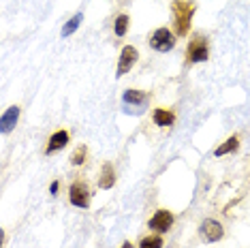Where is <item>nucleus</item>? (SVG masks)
I'll return each instance as SVG.
<instances>
[{"label":"nucleus","mask_w":250,"mask_h":248,"mask_svg":"<svg viewBox=\"0 0 250 248\" xmlns=\"http://www.w3.org/2000/svg\"><path fill=\"white\" fill-rule=\"evenodd\" d=\"M173 20H175V35L186 37L190 32V21L195 15V2L190 0H173Z\"/></svg>","instance_id":"1"},{"label":"nucleus","mask_w":250,"mask_h":248,"mask_svg":"<svg viewBox=\"0 0 250 248\" xmlns=\"http://www.w3.org/2000/svg\"><path fill=\"white\" fill-rule=\"evenodd\" d=\"M150 45H152V49H156V52H169V49H173V45H175V35L169 30V28H158V30L152 32Z\"/></svg>","instance_id":"2"},{"label":"nucleus","mask_w":250,"mask_h":248,"mask_svg":"<svg viewBox=\"0 0 250 248\" xmlns=\"http://www.w3.org/2000/svg\"><path fill=\"white\" fill-rule=\"evenodd\" d=\"M69 199L75 207H83V210H86V207L90 206V190H88L86 182H82V180L73 182L71 190H69Z\"/></svg>","instance_id":"3"},{"label":"nucleus","mask_w":250,"mask_h":248,"mask_svg":"<svg viewBox=\"0 0 250 248\" xmlns=\"http://www.w3.org/2000/svg\"><path fill=\"white\" fill-rule=\"evenodd\" d=\"M186 56H188L190 62H203V60H208V41L203 37H195L188 43Z\"/></svg>","instance_id":"4"},{"label":"nucleus","mask_w":250,"mask_h":248,"mask_svg":"<svg viewBox=\"0 0 250 248\" xmlns=\"http://www.w3.org/2000/svg\"><path fill=\"white\" fill-rule=\"evenodd\" d=\"M137 49L133 47V45H126V47L122 49V54H120V62H118V73L116 75L118 77H122L124 73H128L130 71V66L137 62Z\"/></svg>","instance_id":"5"},{"label":"nucleus","mask_w":250,"mask_h":248,"mask_svg":"<svg viewBox=\"0 0 250 248\" xmlns=\"http://www.w3.org/2000/svg\"><path fill=\"white\" fill-rule=\"evenodd\" d=\"M201 233L206 235L208 242H218L225 235V229H223V225H220L218 221H214V218H206L203 225H201Z\"/></svg>","instance_id":"6"},{"label":"nucleus","mask_w":250,"mask_h":248,"mask_svg":"<svg viewBox=\"0 0 250 248\" xmlns=\"http://www.w3.org/2000/svg\"><path fill=\"white\" fill-rule=\"evenodd\" d=\"M171 225H173V214L167 212V210H158L154 216L150 218V229L158 231V233H163V231H169Z\"/></svg>","instance_id":"7"},{"label":"nucleus","mask_w":250,"mask_h":248,"mask_svg":"<svg viewBox=\"0 0 250 248\" xmlns=\"http://www.w3.org/2000/svg\"><path fill=\"white\" fill-rule=\"evenodd\" d=\"M69 139H71L69 131H56V133L52 135V137H49L47 148H45V154H54V152L62 150L66 144H69Z\"/></svg>","instance_id":"8"},{"label":"nucleus","mask_w":250,"mask_h":248,"mask_svg":"<svg viewBox=\"0 0 250 248\" xmlns=\"http://www.w3.org/2000/svg\"><path fill=\"white\" fill-rule=\"evenodd\" d=\"M18 118H20V107L18 105H13V107H9L7 111L2 114V118H0V124H2V133L7 135V133H11L15 128V124H18Z\"/></svg>","instance_id":"9"},{"label":"nucleus","mask_w":250,"mask_h":248,"mask_svg":"<svg viewBox=\"0 0 250 248\" xmlns=\"http://www.w3.org/2000/svg\"><path fill=\"white\" fill-rule=\"evenodd\" d=\"M113 184H116V171H113V165H111V163H105L103 169H101L99 186H101L103 190H109Z\"/></svg>","instance_id":"10"},{"label":"nucleus","mask_w":250,"mask_h":248,"mask_svg":"<svg viewBox=\"0 0 250 248\" xmlns=\"http://www.w3.org/2000/svg\"><path fill=\"white\" fill-rule=\"evenodd\" d=\"M237 145H240V137H237V135H233V137H229L225 144H220L218 148H216L214 154H216V156L231 154V152H235V150H237Z\"/></svg>","instance_id":"11"},{"label":"nucleus","mask_w":250,"mask_h":248,"mask_svg":"<svg viewBox=\"0 0 250 248\" xmlns=\"http://www.w3.org/2000/svg\"><path fill=\"white\" fill-rule=\"evenodd\" d=\"M175 120V116L171 114V111L167 109H154V122L158 124V126H171Z\"/></svg>","instance_id":"12"},{"label":"nucleus","mask_w":250,"mask_h":248,"mask_svg":"<svg viewBox=\"0 0 250 248\" xmlns=\"http://www.w3.org/2000/svg\"><path fill=\"white\" fill-rule=\"evenodd\" d=\"M82 20H83V15H82V13H77L75 18H71V20L64 24V28H62V37H71L73 32H75L77 28H79V24H82Z\"/></svg>","instance_id":"13"},{"label":"nucleus","mask_w":250,"mask_h":248,"mask_svg":"<svg viewBox=\"0 0 250 248\" xmlns=\"http://www.w3.org/2000/svg\"><path fill=\"white\" fill-rule=\"evenodd\" d=\"M122 99H124V103L139 105V103H144V101H146V94H144V92H139V90H126Z\"/></svg>","instance_id":"14"},{"label":"nucleus","mask_w":250,"mask_h":248,"mask_svg":"<svg viewBox=\"0 0 250 248\" xmlns=\"http://www.w3.org/2000/svg\"><path fill=\"white\" fill-rule=\"evenodd\" d=\"M113 30H116L118 37H124L128 30V15H118L116 18V24H113Z\"/></svg>","instance_id":"15"},{"label":"nucleus","mask_w":250,"mask_h":248,"mask_svg":"<svg viewBox=\"0 0 250 248\" xmlns=\"http://www.w3.org/2000/svg\"><path fill=\"white\" fill-rule=\"evenodd\" d=\"M86 156H88L86 145H79V148L71 154V163L73 165H83V163H86Z\"/></svg>","instance_id":"16"},{"label":"nucleus","mask_w":250,"mask_h":248,"mask_svg":"<svg viewBox=\"0 0 250 248\" xmlns=\"http://www.w3.org/2000/svg\"><path fill=\"white\" fill-rule=\"evenodd\" d=\"M139 248H163V238H158V235L146 238V240H141Z\"/></svg>","instance_id":"17"},{"label":"nucleus","mask_w":250,"mask_h":248,"mask_svg":"<svg viewBox=\"0 0 250 248\" xmlns=\"http://www.w3.org/2000/svg\"><path fill=\"white\" fill-rule=\"evenodd\" d=\"M49 193H52V195L58 193V182H52V186H49Z\"/></svg>","instance_id":"18"},{"label":"nucleus","mask_w":250,"mask_h":248,"mask_svg":"<svg viewBox=\"0 0 250 248\" xmlns=\"http://www.w3.org/2000/svg\"><path fill=\"white\" fill-rule=\"evenodd\" d=\"M122 248H133V244H130V242H124V246Z\"/></svg>","instance_id":"19"}]
</instances>
